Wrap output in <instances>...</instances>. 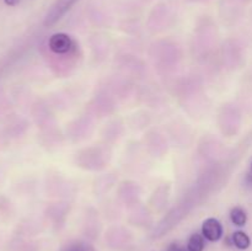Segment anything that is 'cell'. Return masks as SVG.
Here are the masks:
<instances>
[{"label": "cell", "instance_id": "1", "mask_svg": "<svg viewBox=\"0 0 252 251\" xmlns=\"http://www.w3.org/2000/svg\"><path fill=\"white\" fill-rule=\"evenodd\" d=\"M49 49L57 54L68 53L73 47V41L70 37L65 33H54L49 38L48 42Z\"/></svg>", "mask_w": 252, "mask_h": 251}, {"label": "cell", "instance_id": "2", "mask_svg": "<svg viewBox=\"0 0 252 251\" xmlns=\"http://www.w3.org/2000/svg\"><path fill=\"white\" fill-rule=\"evenodd\" d=\"M202 235L208 241H218L223 236V226L216 218H208L202 225Z\"/></svg>", "mask_w": 252, "mask_h": 251}, {"label": "cell", "instance_id": "3", "mask_svg": "<svg viewBox=\"0 0 252 251\" xmlns=\"http://www.w3.org/2000/svg\"><path fill=\"white\" fill-rule=\"evenodd\" d=\"M231 240H233V245H235L240 250H246L251 245L250 238H249V235L245 231H235L233 234V236H231Z\"/></svg>", "mask_w": 252, "mask_h": 251}, {"label": "cell", "instance_id": "4", "mask_svg": "<svg viewBox=\"0 0 252 251\" xmlns=\"http://www.w3.org/2000/svg\"><path fill=\"white\" fill-rule=\"evenodd\" d=\"M187 250L189 251H203L204 250V236L202 234L194 233L187 243Z\"/></svg>", "mask_w": 252, "mask_h": 251}, {"label": "cell", "instance_id": "5", "mask_svg": "<svg viewBox=\"0 0 252 251\" xmlns=\"http://www.w3.org/2000/svg\"><path fill=\"white\" fill-rule=\"evenodd\" d=\"M230 219L235 225L238 226H244L248 221V214L240 207H235V208L231 209L230 212Z\"/></svg>", "mask_w": 252, "mask_h": 251}, {"label": "cell", "instance_id": "6", "mask_svg": "<svg viewBox=\"0 0 252 251\" xmlns=\"http://www.w3.org/2000/svg\"><path fill=\"white\" fill-rule=\"evenodd\" d=\"M63 251H88V249L83 244H73V245H69L68 248L64 249Z\"/></svg>", "mask_w": 252, "mask_h": 251}, {"label": "cell", "instance_id": "7", "mask_svg": "<svg viewBox=\"0 0 252 251\" xmlns=\"http://www.w3.org/2000/svg\"><path fill=\"white\" fill-rule=\"evenodd\" d=\"M4 2L7 6H16L20 2V0H4Z\"/></svg>", "mask_w": 252, "mask_h": 251}]
</instances>
